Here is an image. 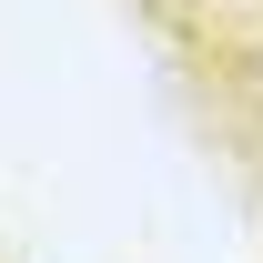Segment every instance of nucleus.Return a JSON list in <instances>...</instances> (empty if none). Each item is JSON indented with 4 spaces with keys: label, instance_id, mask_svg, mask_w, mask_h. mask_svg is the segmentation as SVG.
Listing matches in <instances>:
<instances>
[]
</instances>
